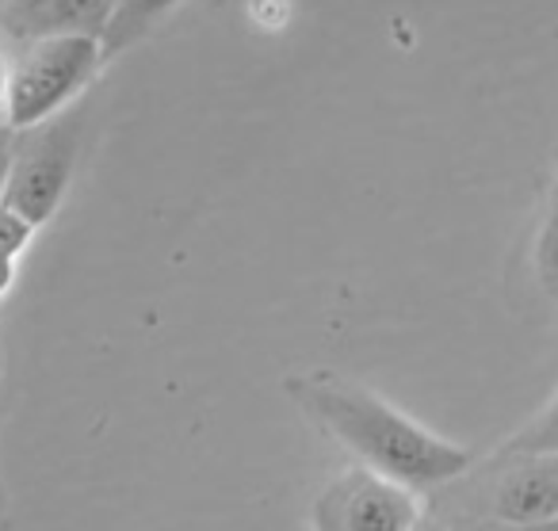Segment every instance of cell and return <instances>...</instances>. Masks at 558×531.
Wrapping results in <instances>:
<instances>
[{
  "label": "cell",
  "instance_id": "cell-1",
  "mask_svg": "<svg viewBox=\"0 0 558 531\" xmlns=\"http://www.w3.org/2000/svg\"><path fill=\"white\" fill-rule=\"evenodd\" d=\"M288 394L318 429L356 455L360 467L413 493L444 490L474 467L471 447L436 436L433 429L356 383L337 375H295L288 378Z\"/></svg>",
  "mask_w": 558,
  "mask_h": 531
},
{
  "label": "cell",
  "instance_id": "cell-2",
  "mask_svg": "<svg viewBox=\"0 0 558 531\" xmlns=\"http://www.w3.org/2000/svg\"><path fill=\"white\" fill-rule=\"evenodd\" d=\"M100 70V39L93 35H58V39H39L9 50L0 123L9 131H32L62 116L81 100V93L93 85Z\"/></svg>",
  "mask_w": 558,
  "mask_h": 531
},
{
  "label": "cell",
  "instance_id": "cell-3",
  "mask_svg": "<svg viewBox=\"0 0 558 531\" xmlns=\"http://www.w3.org/2000/svg\"><path fill=\"white\" fill-rule=\"evenodd\" d=\"M81 142H85V111L77 104L32 131H16L0 203L24 215L35 230L47 226L73 184Z\"/></svg>",
  "mask_w": 558,
  "mask_h": 531
},
{
  "label": "cell",
  "instance_id": "cell-4",
  "mask_svg": "<svg viewBox=\"0 0 558 531\" xmlns=\"http://www.w3.org/2000/svg\"><path fill=\"white\" fill-rule=\"evenodd\" d=\"M318 531H417L421 500L413 490L379 478L364 467H349L322 490L314 505Z\"/></svg>",
  "mask_w": 558,
  "mask_h": 531
},
{
  "label": "cell",
  "instance_id": "cell-5",
  "mask_svg": "<svg viewBox=\"0 0 558 531\" xmlns=\"http://www.w3.org/2000/svg\"><path fill=\"white\" fill-rule=\"evenodd\" d=\"M501 470H494L482 485V520L489 523H543L558 520V451L501 455ZM478 520V523H482Z\"/></svg>",
  "mask_w": 558,
  "mask_h": 531
},
{
  "label": "cell",
  "instance_id": "cell-6",
  "mask_svg": "<svg viewBox=\"0 0 558 531\" xmlns=\"http://www.w3.org/2000/svg\"><path fill=\"white\" fill-rule=\"evenodd\" d=\"M119 0H4L0 9V50L58 35H93L100 39Z\"/></svg>",
  "mask_w": 558,
  "mask_h": 531
},
{
  "label": "cell",
  "instance_id": "cell-7",
  "mask_svg": "<svg viewBox=\"0 0 558 531\" xmlns=\"http://www.w3.org/2000/svg\"><path fill=\"white\" fill-rule=\"evenodd\" d=\"M180 4H187V0H119L108 27H104V35H100L104 65H108L111 58L126 55L131 47H138V43H146Z\"/></svg>",
  "mask_w": 558,
  "mask_h": 531
},
{
  "label": "cell",
  "instance_id": "cell-8",
  "mask_svg": "<svg viewBox=\"0 0 558 531\" xmlns=\"http://www.w3.org/2000/svg\"><path fill=\"white\" fill-rule=\"evenodd\" d=\"M535 279L539 287L558 302V184L550 192L547 215H543L539 238H535Z\"/></svg>",
  "mask_w": 558,
  "mask_h": 531
},
{
  "label": "cell",
  "instance_id": "cell-9",
  "mask_svg": "<svg viewBox=\"0 0 558 531\" xmlns=\"http://www.w3.org/2000/svg\"><path fill=\"white\" fill-rule=\"evenodd\" d=\"M535 451H558V394L539 409V417H532V421L505 444L501 455H535Z\"/></svg>",
  "mask_w": 558,
  "mask_h": 531
},
{
  "label": "cell",
  "instance_id": "cell-10",
  "mask_svg": "<svg viewBox=\"0 0 558 531\" xmlns=\"http://www.w3.org/2000/svg\"><path fill=\"white\" fill-rule=\"evenodd\" d=\"M32 241H35V226L27 222L24 215H16L12 207L0 203V256L20 261V253H24Z\"/></svg>",
  "mask_w": 558,
  "mask_h": 531
},
{
  "label": "cell",
  "instance_id": "cell-11",
  "mask_svg": "<svg viewBox=\"0 0 558 531\" xmlns=\"http://www.w3.org/2000/svg\"><path fill=\"white\" fill-rule=\"evenodd\" d=\"M471 531H558V520H543V523H474Z\"/></svg>",
  "mask_w": 558,
  "mask_h": 531
},
{
  "label": "cell",
  "instance_id": "cell-12",
  "mask_svg": "<svg viewBox=\"0 0 558 531\" xmlns=\"http://www.w3.org/2000/svg\"><path fill=\"white\" fill-rule=\"evenodd\" d=\"M12 142H16V131L0 123V192H4V180H9V165H12Z\"/></svg>",
  "mask_w": 558,
  "mask_h": 531
},
{
  "label": "cell",
  "instance_id": "cell-13",
  "mask_svg": "<svg viewBox=\"0 0 558 531\" xmlns=\"http://www.w3.org/2000/svg\"><path fill=\"white\" fill-rule=\"evenodd\" d=\"M12 283H16V261H12V256H0V299L9 294Z\"/></svg>",
  "mask_w": 558,
  "mask_h": 531
},
{
  "label": "cell",
  "instance_id": "cell-14",
  "mask_svg": "<svg viewBox=\"0 0 558 531\" xmlns=\"http://www.w3.org/2000/svg\"><path fill=\"white\" fill-rule=\"evenodd\" d=\"M4 77H9V55L0 50V108H4Z\"/></svg>",
  "mask_w": 558,
  "mask_h": 531
},
{
  "label": "cell",
  "instance_id": "cell-15",
  "mask_svg": "<svg viewBox=\"0 0 558 531\" xmlns=\"http://www.w3.org/2000/svg\"><path fill=\"white\" fill-rule=\"evenodd\" d=\"M417 531H448V528H425V523H421V528Z\"/></svg>",
  "mask_w": 558,
  "mask_h": 531
},
{
  "label": "cell",
  "instance_id": "cell-16",
  "mask_svg": "<svg viewBox=\"0 0 558 531\" xmlns=\"http://www.w3.org/2000/svg\"><path fill=\"white\" fill-rule=\"evenodd\" d=\"M0 9H4V0H0Z\"/></svg>",
  "mask_w": 558,
  "mask_h": 531
}]
</instances>
